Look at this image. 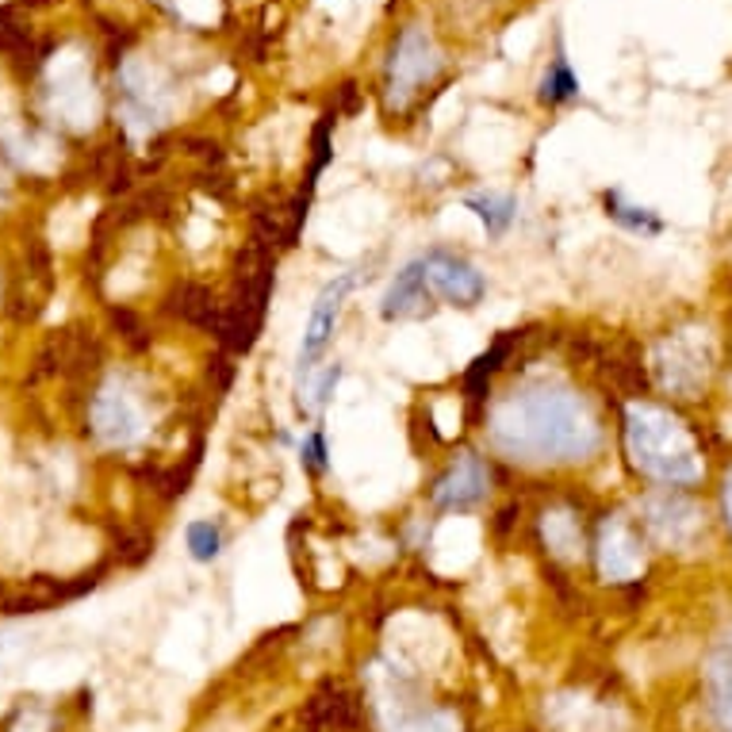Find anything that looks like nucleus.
I'll return each mask as SVG.
<instances>
[{"label":"nucleus","mask_w":732,"mask_h":732,"mask_svg":"<svg viewBox=\"0 0 732 732\" xmlns=\"http://www.w3.org/2000/svg\"><path fill=\"white\" fill-rule=\"evenodd\" d=\"M491 441L522 464L587 461L598 449V423L572 391L529 388L491 414Z\"/></svg>","instance_id":"1"},{"label":"nucleus","mask_w":732,"mask_h":732,"mask_svg":"<svg viewBox=\"0 0 732 732\" xmlns=\"http://www.w3.org/2000/svg\"><path fill=\"white\" fill-rule=\"evenodd\" d=\"M625 438H630L633 464L648 472L660 484H694L701 476L698 453L679 418L656 406H630L625 418Z\"/></svg>","instance_id":"2"},{"label":"nucleus","mask_w":732,"mask_h":732,"mask_svg":"<svg viewBox=\"0 0 732 732\" xmlns=\"http://www.w3.org/2000/svg\"><path fill=\"white\" fill-rule=\"evenodd\" d=\"M441 70V54L434 39L423 27H406L391 50V73H388V100L391 108H406L411 96Z\"/></svg>","instance_id":"3"},{"label":"nucleus","mask_w":732,"mask_h":732,"mask_svg":"<svg viewBox=\"0 0 732 732\" xmlns=\"http://www.w3.org/2000/svg\"><path fill=\"white\" fill-rule=\"evenodd\" d=\"M353 284H357V277H353V272H342V277L330 280V284L322 288L315 307H310L307 330H303V342H300V357H295V388L300 391H303V383L310 380V373H315V361L327 353L330 334H334V327H338V315H342V303H345V295L353 292Z\"/></svg>","instance_id":"4"},{"label":"nucleus","mask_w":732,"mask_h":732,"mask_svg":"<svg viewBox=\"0 0 732 732\" xmlns=\"http://www.w3.org/2000/svg\"><path fill=\"white\" fill-rule=\"evenodd\" d=\"M423 261H426L430 292L438 295V300L453 303V307H476V303L484 300L487 280L472 261L449 254V249H434V254H426Z\"/></svg>","instance_id":"5"},{"label":"nucleus","mask_w":732,"mask_h":732,"mask_svg":"<svg viewBox=\"0 0 732 732\" xmlns=\"http://www.w3.org/2000/svg\"><path fill=\"white\" fill-rule=\"evenodd\" d=\"M93 426L103 441H112V446H131V441L143 434V414H138L131 391L120 388V383H108L93 403Z\"/></svg>","instance_id":"6"},{"label":"nucleus","mask_w":732,"mask_h":732,"mask_svg":"<svg viewBox=\"0 0 732 732\" xmlns=\"http://www.w3.org/2000/svg\"><path fill=\"white\" fill-rule=\"evenodd\" d=\"M430 300L434 292H430V280H426V261L418 257V261L403 265V269L395 272V280L388 284V292H383L380 300V319L383 322L411 319V315H418Z\"/></svg>","instance_id":"7"},{"label":"nucleus","mask_w":732,"mask_h":732,"mask_svg":"<svg viewBox=\"0 0 732 732\" xmlns=\"http://www.w3.org/2000/svg\"><path fill=\"white\" fill-rule=\"evenodd\" d=\"M484 495H487V468L484 461L472 453H464L461 461L453 464V472L434 487V502H438L441 510H468L476 507Z\"/></svg>","instance_id":"8"},{"label":"nucleus","mask_w":732,"mask_h":732,"mask_svg":"<svg viewBox=\"0 0 732 732\" xmlns=\"http://www.w3.org/2000/svg\"><path fill=\"white\" fill-rule=\"evenodd\" d=\"M310 729H353L357 724V698L342 686H327L307 706Z\"/></svg>","instance_id":"9"},{"label":"nucleus","mask_w":732,"mask_h":732,"mask_svg":"<svg viewBox=\"0 0 732 732\" xmlns=\"http://www.w3.org/2000/svg\"><path fill=\"white\" fill-rule=\"evenodd\" d=\"M464 207L484 223L491 239H502L517 219V199L510 192H472V196H464Z\"/></svg>","instance_id":"10"},{"label":"nucleus","mask_w":732,"mask_h":732,"mask_svg":"<svg viewBox=\"0 0 732 732\" xmlns=\"http://www.w3.org/2000/svg\"><path fill=\"white\" fill-rule=\"evenodd\" d=\"M580 96V77L572 73V62H568L564 54V42L557 39V54H552L549 70H545L541 85H537V100L545 103V108H560V103L575 100Z\"/></svg>","instance_id":"11"},{"label":"nucleus","mask_w":732,"mask_h":732,"mask_svg":"<svg viewBox=\"0 0 732 732\" xmlns=\"http://www.w3.org/2000/svg\"><path fill=\"white\" fill-rule=\"evenodd\" d=\"M602 204H606V216H610L618 227H625V231H633V234H660V231H663V219L656 216V211H648V207L630 204V199L621 196L618 188H613V192H606V196H602Z\"/></svg>","instance_id":"12"},{"label":"nucleus","mask_w":732,"mask_h":732,"mask_svg":"<svg viewBox=\"0 0 732 732\" xmlns=\"http://www.w3.org/2000/svg\"><path fill=\"white\" fill-rule=\"evenodd\" d=\"M184 545H188V557L199 560V564H211V560L223 552V529L216 522H192L184 529Z\"/></svg>","instance_id":"13"},{"label":"nucleus","mask_w":732,"mask_h":732,"mask_svg":"<svg viewBox=\"0 0 732 732\" xmlns=\"http://www.w3.org/2000/svg\"><path fill=\"white\" fill-rule=\"evenodd\" d=\"M510 342H514V338H499V342H495L491 350H487L484 357H479L476 365H472L468 373H464V388H468V395H472V399H479V391H484V383L491 380V376H495V368H499L502 361H507Z\"/></svg>","instance_id":"14"},{"label":"nucleus","mask_w":732,"mask_h":732,"mask_svg":"<svg viewBox=\"0 0 732 732\" xmlns=\"http://www.w3.org/2000/svg\"><path fill=\"white\" fill-rule=\"evenodd\" d=\"M338 380H342V365H330L327 373L319 376L315 383H307V388L300 391V406L303 411H319V406H327L330 403V395H334V388H338Z\"/></svg>","instance_id":"15"},{"label":"nucleus","mask_w":732,"mask_h":732,"mask_svg":"<svg viewBox=\"0 0 732 732\" xmlns=\"http://www.w3.org/2000/svg\"><path fill=\"white\" fill-rule=\"evenodd\" d=\"M300 464L307 472H327V438H322V430H310L307 438L300 441Z\"/></svg>","instance_id":"16"},{"label":"nucleus","mask_w":732,"mask_h":732,"mask_svg":"<svg viewBox=\"0 0 732 732\" xmlns=\"http://www.w3.org/2000/svg\"><path fill=\"white\" fill-rule=\"evenodd\" d=\"M724 514H729V526H732V476L724 484Z\"/></svg>","instance_id":"17"}]
</instances>
